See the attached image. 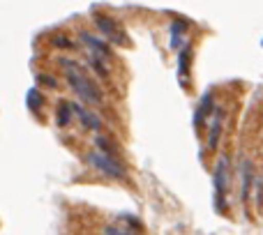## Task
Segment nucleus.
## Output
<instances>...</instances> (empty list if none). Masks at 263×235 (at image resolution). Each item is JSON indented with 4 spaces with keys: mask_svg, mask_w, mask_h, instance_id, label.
<instances>
[{
    "mask_svg": "<svg viewBox=\"0 0 263 235\" xmlns=\"http://www.w3.org/2000/svg\"><path fill=\"white\" fill-rule=\"evenodd\" d=\"M74 106V111H77V115H79V120H81V125L86 127V129H92V131H100V127H102V122H100V118H97L95 113H90L88 109H83L81 104H72Z\"/></svg>",
    "mask_w": 263,
    "mask_h": 235,
    "instance_id": "nucleus-10",
    "label": "nucleus"
},
{
    "mask_svg": "<svg viewBox=\"0 0 263 235\" xmlns=\"http://www.w3.org/2000/svg\"><path fill=\"white\" fill-rule=\"evenodd\" d=\"M26 102H28V109L37 111V109H42V104H44V97H42V92L37 90V88H30V90H28Z\"/></svg>",
    "mask_w": 263,
    "mask_h": 235,
    "instance_id": "nucleus-13",
    "label": "nucleus"
},
{
    "mask_svg": "<svg viewBox=\"0 0 263 235\" xmlns=\"http://www.w3.org/2000/svg\"><path fill=\"white\" fill-rule=\"evenodd\" d=\"M60 65H63V69H65V79H67L69 88H72L81 100H86L88 104H102V100H104V97H102V90L95 86V81H92L74 60L60 58Z\"/></svg>",
    "mask_w": 263,
    "mask_h": 235,
    "instance_id": "nucleus-1",
    "label": "nucleus"
},
{
    "mask_svg": "<svg viewBox=\"0 0 263 235\" xmlns=\"http://www.w3.org/2000/svg\"><path fill=\"white\" fill-rule=\"evenodd\" d=\"M185 35H187V23L182 18H176L168 26V49L180 51L185 46Z\"/></svg>",
    "mask_w": 263,
    "mask_h": 235,
    "instance_id": "nucleus-6",
    "label": "nucleus"
},
{
    "mask_svg": "<svg viewBox=\"0 0 263 235\" xmlns=\"http://www.w3.org/2000/svg\"><path fill=\"white\" fill-rule=\"evenodd\" d=\"M254 199H256V205L263 208V175L254 180Z\"/></svg>",
    "mask_w": 263,
    "mask_h": 235,
    "instance_id": "nucleus-15",
    "label": "nucleus"
},
{
    "mask_svg": "<svg viewBox=\"0 0 263 235\" xmlns=\"http://www.w3.org/2000/svg\"><path fill=\"white\" fill-rule=\"evenodd\" d=\"M81 42L86 44L88 53H90V65L102 79L109 76V60H111V49L106 42L92 37L90 32H81Z\"/></svg>",
    "mask_w": 263,
    "mask_h": 235,
    "instance_id": "nucleus-2",
    "label": "nucleus"
},
{
    "mask_svg": "<svg viewBox=\"0 0 263 235\" xmlns=\"http://www.w3.org/2000/svg\"><path fill=\"white\" fill-rule=\"evenodd\" d=\"M190 63H192V46L185 44L180 49V55H178V81H180L182 88H185L187 81H190V76H187V72H190Z\"/></svg>",
    "mask_w": 263,
    "mask_h": 235,
    "instance_id": "nucleus-9",
    "label": "nucleus"
},
{
    "mask_svg": "<svg viewBox=\"0 0 263 235\" xmlns=\"http://www.w3.org/2000/svg\"><path fill=\"white\" fill-rule=\"evenodd\" d=\"M37 81H40V83H46L49 88H55V86H58L53 76H44V74H42V76H37Z\"/></svg>",
    "mask_w": 263,
    "mask_h": 235,
    "instance_id": "nucleus-16",
    "label": "nucleus"
},
{
    "mask_svg": "<svg viewBox=\"0 0 263 235\" xmlns=\"http://www.w3.org/2000/svg\"><path fill=\"white\" fill-rule=\"evenodd\" d=\"M240 180H242V191H240V196H242V201H247L250 199V187H252V182L256 180V175H254V168H252V162H242V166H240Z\"/></svg>",
    "mask_w": 263,
    "mask_h": 235,
    "instance_id": "nucleus-11",
    "label": "nucleus"
},
{
    "mask_svg": "<svg viewBox=\"0 0 263 235\" xmlns=\"http://www.w3.org/2000/svg\"><path fill=\"white\" fill-rule=\"evenodd\" d=\"M53 44H55V46H72V42H69V40H65V37H55V40H53Z\"/></svg>",
    "mask_w": 263,
    "mask_h": 235,
    "instance_id": "nucleus-17",
    "label": "nucleus"
},
{
    "mask_svg": "<svg viewBox=\"0 0 263 235\" xmlns=\"http://www.w3.org/2000/svg\"><path fill=\"white\" fill-rule=\"evenodd\" d=\"M215 109H217V106H215L213 92H205V95L201 97V102H199V106H196V111H194V127H196V129L201 127V122L208 120V118L213 115Z\"/></svg>",
    "mask_w": 263,
    "mask_h": 235,
    "instance_id": "nucleus-8",
    "label": "nucleus"
},
{
    "mask_svg": "<svg viewBox=\"0 0 263 235\" xmlns=\"http://www.w3.org/2000/svg\"><path fill=\"white\" fill-rule=\"evenodd\" d=\"M95 23H97V28L104 32L106 40H111V44H120V46L127 44V37H125L123 28H120V23L116 21V18L104 16V14H97V16H95Z\"/></svg>",
    "mask_w": 263,
    "mask_h": 235,
    "instance_id": "nucleus-5",
    "label": "nucleus"
},
{
    "mask_svg": "<svg viewBox=\"0 0 263 235\" xmlns=\"http://www.w3.org/2000/svg\"><path fill=\"white\" fill-rule=\"evenodd\" d=\"M208 125H210V131H208V148L215 150L219 145V131H222V125H224V113L222 109H215L213 115L208 118Z\"/></svg>",
    "mask_w": 263,
    "mask_h": 235,
    "instance_id": "nucleus-7",
    "label": "nucleus"
},
{
    "mask_svg": "<svg viewBox=\"0 0 263 235\" xmlns=\"http://www.w3.org/2000/svg\"><path fill=\"white\" fill-rule=\"evenodd\" d=\"M74 106L69 104V102H60V106H58V118H55V122H58V127H67L69 122H72V118H74Z\"/></svg>",
    "mask_w": 263,
    "mask_h": 235,
    "instance_id": "nucleus-12",
    "label": "nucleus"
},
{
    "mask_svg": "<svg viewBox=\"0 0 263 235\" xmlns=\"http://www.w3.org/2000/svg\"><path fill=\"white\" fill-rule=\"evenodd\" d=\"M95 143H97V148H100L102 152H109V154H114V157H118V150L114 148V143H109V139H104V136H97Z\"/></svg>",
    "mask_w": 263,
    "mask_h": 235,
    "instance_id": "nucleus-14",
    "label": "nucleus"
},
{
    "mask_svg": "<svg viewBox=\"0 0 263 235\" xmlns=\"http://www.w3.org/2000/svg\"><path fill=\"white\" fill-rule=\"evenodd\" d=\"M229 180H231V168H229V159L222 157L215 166V175H213V187H215V201H217V210H227L224 196L229 191Z\"/></svg>",
    "mask_w": 263,
    "mask_h": 235,
    "instance_id": "nucleus-4",
    "label": "nucleus"
},
{
    "mask_svg": "<svg viewBox=\"0 0 263 235\" xmlns=\"http://www.w3.org/2000/svg\"><path fill=\"white\" fill-rule=\"evenodd\" d=\"M88 162H90L95 168H100V171L109 178H116V180H125V178H127V171H125V166L120 164V159L114 157V154H109V152L95 150V152L88 154Z\"/></svg>",
    "mask_w": 263,
    "mask_h": 235,
    "instance_id": "nucleus-3",
    "label": "nucleus"
}]
</instances>
